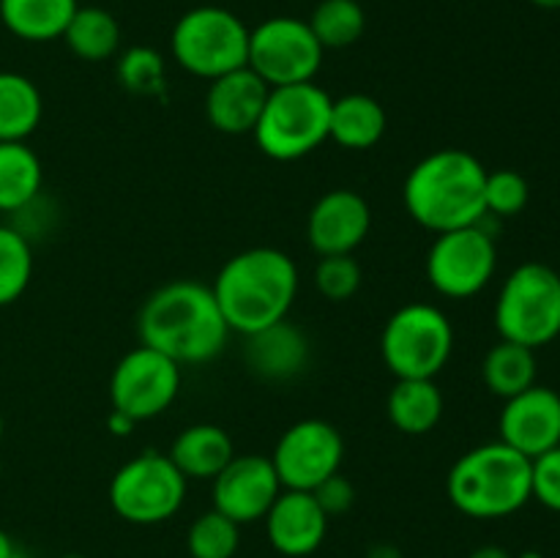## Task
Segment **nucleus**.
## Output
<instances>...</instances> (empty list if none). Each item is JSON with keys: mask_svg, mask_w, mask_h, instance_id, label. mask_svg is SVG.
Masks as SVG:
<instances>
[{"mask_svg": "<svg viewBox=\"0 0 560 558\" xmlns=\"http://www.w3.org/2000/svg\"><path fill=\"white\" fill-rule=\"evenodd\" d=\"M230 334L211 284L197 279L159 284L137 312L140 345L170 356L180 367H200L222 356Z\"/></svg>", "mask_w": 560, "mask_h": 558, "instance_id": "1", "label": "nucleus"}, {"mask_svg": "<svg viewBox=\"0 0 560 558\" xmlns=\"http://www.w3.org/2000/svg\"><path fill=\"white\" fill-rule=\"evenodd\" d=\"M299 282V266L288 252L252 246L219 268L211 290L230 332L246 337L290 315Z\"/></svg>", "mask_w": 560, "mask_h": 558, "instance_id": "2", "label": "nucleus"}, {"mask_svg": "<svg viewBox=\"0 0 560 558\" xmlns=\"http://www.w3.org/2000/svg\"><path fill=\"white\" fill-rule=\"evenodd\" d=\"M487 167L463 148H441L413 164L402 186L405 211L430 233L470 228L487 219Z\"/></svg>", "mask_w": 560, "mask_h": 558, "instance_id": "3", "label": "nucleus"}, {"mask_svg": "<svg viewBox=\"0 0 560 558\" xmlns=\"http://www.w3.org/2000/svg\"><path fill=\"white\" fill-rule=\"evenodd\" d=\"M446 496L465 518H509L530 501V457L503 441L468 449L448 470Z\"/></svg>", "mask_w": 560, "mask_h": 558, "instance_id": "4", "label": "nucleus"}, {"mask_svg": "<svg viewBox=\"0 0 560 558\" xmlns=\"http://www.w3.org/2000/svg\"><path fill=\"white\" fill-rule=\"evenodd\" d=\"M331 93L317 82L271 88L255 126V142L273 162H295L328 140Z\"/></svg>", "mask_w": 560, "mask_h": 558, "instance_id": "5", "label": "nucleus"}, {"mask_svg": "<svg viewBox=\"0 0 560 558\" xmlns=\"http://www.w3.org/2000/svg\"><path fill=\"white\" fill-rule=\"evenodd\" d=\"M501 339L536 350L560 334V274L545 263H523L501 284L495 301Z\"/></svg>", "mask_w": 560, "mask_h": 558, "instance_id": "6", "label": "nucleus"}, {"mask_svg": "<svg viewBox=\"0 0 560 558\" xmlns=\"http://www.w3.org/2000/svg\"><path fill=\"white\" fill-rule=\"evenodd\" d=\"M170 49L180 69L211 82L244 69L249 60V27L222 5H197L175 22Z\"/></svg>", "mask_w": 560, "mask_h": 558, "instance_id": "7", "label": "nucleus"}, {"mask_svg": "<svg viewBox=\"0 0 560 558\" xmlns=\"http://www.w3.org/2000/svg\"><path fill=\"white\" fill-rule=\"evenodd\" d=\"M454 353V326L446 312L410 301L392 312L381 332V356L394 377H438Z\"/></svg>", "mask_w": 560, "mask_h": 558, "instance_id": "8", "label": "nucleus"}, {"mask_svg": "<svg viewBox=\"0 0 560 558\" xmlns=\"http://www.w3.org/2000/svg\"><path fill=\"white\" fill-rule=\"evenodd\" d=\"M189 479L170 454L148 449L126 460L109 479V507L131 525H159L175 518L186 501Z\"/></svg>", "mask_w": 560, "mask_h": 558, "instance_id": "9", "label": "nucleus"}, {"mask_svg": "<svg viewBox=\"0 0 560 558\" xmlns=\"http://www.w3.org/2000/svg\"><path fill=\"white\" fill-rule=\"evenodd\" d=\"M320 42L310 22L299 16H271L249 31V66L268 88L315 82L323 66Z\"/></svg>", "mask_w": 560, "mask_h": 558, "instance_id": "10", "label": "nucleus"}, {"mask_svg": "<svg viewBox=\"0 0 560 558\" xmlns=\"http://www.w3.org/2000/svg\"><path fill=\"white\" fill-rule=\"evenodd\" d=\"M427 279L446 299H470L492 282L498 268V246L481 224L438 233L427 252Z\"/></svg>", "mask_w": 560, "mask_h": 558, "instance_id": "11", "label": "nucleus"}, {"mask_svg": "<svg viewBox=\"0 0 560 558\" xmlns=\"http://www.w3.org/2000/svg\"><path fill=\"white\" fill-rule=\"evenodd\" d=\"M178 392L180 364L148 345H137L120 356L109 375V405L137 425L162 416Z\"/></svg>", "mask_w": 560, "mask_h": 558, "instance_id": "12", "label": "nucleus"}, {"mask_svg": "<svg viewBox=\"0 0 560 558\" xmlns=\"http://www.w3.org/2000/svg\"><path fill=\"white\" fill-rule=\"evenodd\" d=\"M271 463L284 490L312 492L345 463V438L331 421L301 419L279 435Z\"/></svg>", "mask_w": 560, "mask_h": 558, "instance_id": "13", "label": "nucleus"}, {"mask_svg": "<svg viewBox=\"0 0 560 558\" xmlns=\"http://www.w3.org/2000/svg\"><path fill=\"white\" fill-rule=\"evenodd\" d=\"M282 490L284 487L279 481L271 457L235 454L224 465L222 474L213 479L211 498L217 512H222L233 523L249 525L266 518V512Z\"/></svg>", "mask_w": 560, "mask_h": 558, "instance_id": "14", "label": "nucleus"}, {"mask_svg": "<svg viewBox=\"0 0 560 558\" xmlns=\"http://www.w3.org/2000/svg\"><path fill=\"white\" fill-rule=\"evenodd\" d=\"M372 228V208L355 189H331L306 217V241L317 257L353 255Z\"/></svg>", "mask_w": 560, "mask_h": 558, "instance_id": "15", "label": "nucleus"}, {"mask_svg": "<svg viewBox=\"0 0 560 558\" xmlns=\"http://www.w3.org/2000/svg\"><path fill=\"white\" fill-rule=\"evenodd\" d=\"M501 441L525 457H539L560 446V394L534 383L503 403L498 419Z\"/></svg>", "mask_w": 560, "mask_h": 558, "instance_id": "16", "label": "nucleus"}, {"mask_svg": "<svg viewBox=\"0 0 560 558\" xmlns=\"http://www.w3.org/2000/svg\"><path fill=\"white\" fill-rule=\"evenodd\" d=\"M268 545L284 558H306L320 550L328 534V514L312 492L282 490L266 512Z\"/></svg>", "mask_w": 560, "mask_h": 558, "instance_id": "17", "label": "nucleus"}, {"mask_svg": "<svg viewBox=\"0 0 560 558\" xmlns=\"http://www.w3.org/2000/svg\"><path fill=\"white\" fill-rule=\"evenodd\" d=\"M271 88L249 69H235L211 80L206 91V118L222 135H252Z\"/></svg>", "mask_w": 560, "mask_h": 558, "instance_id": "18", "label": "nucleus"}, {"mask_svg": "<svg viewBox=\"0 0 560 558\" xmlns=\"http://www.w3.org/2000/svg\"><path fill=\"white\" fill-rule=\"evenodd\" d=\"M312 359V342L293 321H279L244 337V361L257 377L284 383L306 372Z\"/></svg>", "mask_w": 560, "mask_h": 558, "instance_id": "19", "label": "nucleus"}, {"mask_svg": "<svg viewBox=\"0 0 560 558\" xmlns=\"http://www.w3.org/2000/svg\"><path fill=\"white\" fill-rule=\"evenodd\" d=\"M167 454L186 479L213 481L235 457V443L224 427L200 421V425L184 427Z\"/></svg>", "mask_w": 560, "mask_h": 558, "instance_id": "20", "label": "nucleus"}, {"mask_svg": "<svg viewBox=\"0 0 560 558\" xmlns=\"http://www.w3.org/2000/svg\"><path fill=\"white\" fill-rule=\"evenodd\" d=\"M388 129V115L375 96L366 93H345L331 98L328 118V140L348 151H370L383 140Z\"/></svg>", "mask_w": 560, "mask_h": 558, "instance_id": "21", "label": "nucleus"}, {"mask_svg": "<svg viewBox=\"0 0 560 558\" xmlns=\"http://www.w3.org/2000/svg\"><path fill=\"white\" fill-rule=\"evenodd\" d=\"M388 421L405 435H427L443 419V392L435 377H397L386 397Z\"/></svg>", "mask_w": 560, "mask_h": 558, "instance_id": "22", "label": "nucleus"}, {"mask_svg": "<svg viewBox=\"0 0 560 558\" xmlns=\"http://www.w3.org/2000/svg\"><path fill=\"white\" fill-rule=\"evenodd\" d=\"M77 9V0H0V22L11 36L44 44L63 38Z\"/></svg>", "mask_w": 560, "mask_h": 558, "instance_id": "23", "label": "nucleus"}, {"mask_svg": "<svg viewBox=\"0 0 560 558\" xmlns=\"http://www.w3.org/2000/svg\"><path fill=\"white\" fill-rule=\"evenodd\" d=\"M42 115L44 98L36 82L20 71H0V142H25Z\"/></svg>", "mask_w": 560, "mask_h": 558, "instance_id": "24", "label": "nucleus"}, {"mask_svg": "<svg viewBox=\"0 0 560 558\" xmlns=\"http://www.w3.org/2000/svg\"><path fill=\"white\" fill-rule=\"evenodd\" d=\"M44 189L42 159L27 142H0V213H14Z\"/></svg>", "mask_w": 560, "mask_h": 558, "instance_id": "25", "label": "nucleus"}, {"mask_svg": "<svg viewBox=\"0 0 560 558\" xmlns=\"http://www.w3.org/2000/svg\"><path fill=\"white\" fill-rule=\"evenodd\" d=\"M66 47L71 55L88 63L109 60L120 47V25L109 11L98 5H80L63 31Z\"/></svg>", "mask_w": 560, "mask_h": 558, "instance_id": "26", "label": "nucleus"}, {"mask_svg": "<svg viewBox=\"0 0 560 558\" xmlns=\"http://www.w3.org/2000/svg\"><path fill=\"white\" fill-rule=\"evenodd\" d=\"M481 377L495 397H514L536 383V350L501 339L487 350L481 361Z\"/></svg>", "mask_w": 560, "mask_h": 558, "instance_id": "27", "label": "nucleus"}, {"mask_svg": "<svg viewBox=\"0 0 560 558\" xmlns=\"http://www.w3.org/2000/svg\"><path fill=\"white\" fill-rule=\"evenodd\" d=\"M310 27L323 49H345L366 31V14L359 0H323L312 11Z\"/></svg>", "mask_w": 560, "mask_h": 558, "instance_id": "28", "label": "nucleus"}, {"mask_svg": "<svg viewBox=\"0 0 560 558\" xmlns=\"http://www.w3.org/2000/svg\"><path fill=\"white\" fill-rule=\"evenodd\" d=\"M115 77L120 88L135 96L162 98L167 93V63H164V55L153 47L137 44V47L124 49L115 63Z\"/></svg>", "mask_w": 560, "mask_h": 558, "instance_id": "29", "label": "nucleus"}, {"mask_svg": "<svg viewBox=\"0 0 560 558\" xmlns=\"http://www.w3.org/2000/svg\"><path fill=\"white\" fill-rule=\"evenodd\" d=\"M33 279V244L14 228L0 224V306L20 299Z\"/></svg>", "mask_w": 560, "mask_h": 558, "instance_id": "30", "label": "nucleus"}, {"mask_svg": "<svg viewBox=\"0 0 560 558\" xmlns=\"http://www.w3.org/2000/svg\"><path fill=\"white\" fill-rule=\"evenodd\" d=\"M241 547V525L208 509L186 531V550L191 558H233Z\"/></svg>", "mask_w": 560, "mask_h": 558, "instance_id": "31", "label": "nucleus"}, {"mask_svg": "<svg viewBox=\"0 0 560 558\" xmlns=\"http://www.w3.org/2000/svg\"><path fill=\"white\" fill-rule=\"evenodd\" d=\"M530 200V186L525 175L517 170H487L485 184V206L487 217H517Z\"/></svg>", "mask_w": 560, "mask_h": 558, "instance_id": "32", "label": "nucleus"}, {"mask_svg": "<svg viewBox=\"0 0 560 558\" xmlns=\"http://www.w3.org/2000/svg\"><path fill=\"white\" fill-rule=\"evenodd\" d=\"M317 293L328 301H348L361 288V266L353 255L320 257L312 274Z\"/></svg>", "mask_w": 560, "mask_h": 558, "instance_id": "33", "label": "nucleus"}, {"mask_svg": "<svg viewBox=\"0 0 560 558\" xmlns=\"http://www.w3.org/2000/svg\"><path fill=\"white\" fill-rule=\"evenodd\" d=\"M530 498L560 512V446L530 460Z\"/></svg>", "mask_w": 560, "mask_h": 558, "instance_id": "34", "label": "nucleus"}, {"mask_svg": "<svg viewBox=\"0 0 560 558\" xmlns=\"http://www.w3.org/2000/svg\"><path fill=\"white\" fill-rule=\"evenodd\" d=\"M58 213L60 208L55 206L52 197L44 195L42 189L31 202H27V206H22L20 211L11 213V217H14V222L11 224H14V228L33 244V241L42 239V235L52 233V228L58 224Z\"/></svg>", "mask_w": 560, "mask_h": 558, "instance_id": "35", "label": "nucleus"}, {"mask_svg": "<svg viewBox=\"0 0 560 558\" xmlns=\"http://www.w3.org/2000/svg\"><path fill=\"white\" fill-rule=\"evenodd\" d=\"M312 496H315V501L320 503V509L328 514V518H337V514H345L353 509L355 487L353 481L339 470V474L328 476L323 485H317L315 490H312Z\"/></svg>", "mask_w": 560, "mask_h": 558, "instance_id": "36", "label": "nucleus"}, {"mask_svg": "<svg viewBox=\"0 0 560 558\" xmlns=\"http://www.w3.org/2000/svg\"><path fill=\"white\" fill-rule=\"evenodd\" d=\"M135 427H137V421L129 419V416L118 414V410H109V414H107V430L113 432V435L124 438V435H129Z\"/></svg>", "mask_w": 560, "mask_h": 558, "instance_id": "37", "label": "nucleus"}, {"mask_svg": "<svg viewBox=\"0 0 560 558\" xmlns=\"http://www.w3.org/2000/svg\"><path fill=\"white\" fill-rule=\"evenodd\" d=\"M468 558H514L506 547H498V545H485V547H476Z\"/></svg>", "mask_w": 560, "mask_h": 558, "instance_id": "38", "label": "nucleus"}, {"mask_svg": "<svg viewBox=\"0 0 560 558\" xmlns=\"http://www.w3.org/2000/svg\"><path fill=\"white\" fill-rule=\"evenodd\" d=\"M366 558H402V550L394 545H388V542H381V545L370 547Z\"/></svg>", "mask_w": 560, "mask_h": 558, "instance_id": "39", "label": "nucleus"}, {"mask_svg": "<svg viewBox=\"0 0 560 558\" xmlns=\"http://www.w3.org/2000/svg\"><path fill=\"white\" fill-rule=\"evenodd\" d=\"M20 545L0 528V558H20Z\"/></svg>", "mask_w": 560, "mask_h": 558, "instance_id": "40", "label": "nucleus"}, {"mask_svg": "<svg viewBox=\"0 0 560 558\" xmlns=\"http://www.w3.org/2000/svg\"><path fill=\"white\" fill-rule=\"evenodd\" d=\"M534 5H539V9H560V0H530Z\"/></svg>", "mask_w": 560, "mask_h": 558, "instance_id": "41", "label": "nucleus"}, {"mask_svg": "<svg viewBox=\"0 0 560 558\" xmlns=\"http://www.w3.org/2000/svg\"><path fill=\"white\" fill-rule=\"evenodd\" d=\"M514 558H545V556H541L539 550H525V553H520V556H514Z\"/></svg>", "mask_w": 560, "mask_h": 558, "instance_id": "42", "label": "nucleus"}, {"mask_svg": "<svg viewBox=\"0 0 560 558\" xmlns=\"http://www.w3.org/2000/svg\"><path fill=\"white\" fill-rule=\"evenodd\" d=\"M3 430H5V421H3V410H0V438H3Z\"/></svg>", "mask_w": 560, "mask_h": 558, "instance_id": "43", "label": "nucleus"}, {"mask_svg": "<svg viewBox=\"0 0 560 558\" xmlns=\"http://www.w3.org/2000/svg\"><path fill=\"white\" fill-rule=\"evenodd\" d=\"M60 558H85V556H77V553H69V556H60Z\"/></svg>", "mask_w": 560, "mask_h": 558, "instance_id": "44", "label": "nucleus"}]
</instances>
